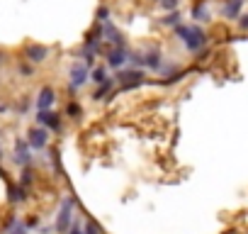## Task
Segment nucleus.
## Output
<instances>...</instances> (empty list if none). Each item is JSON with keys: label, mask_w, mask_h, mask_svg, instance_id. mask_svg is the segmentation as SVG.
Instances as JSON below:
<instances>
[{"label": "nucleus", "mask_w": 248, "mask_h": 234, "mask_svg": "<svg viewBox=\"0 0 248 234\" xmlns=\"http://www.w3.org/2000/svg\"><path fill=\"white\" fill-rule=\"evenodd\" d=\"M175 34L185 42V47H187L190 51H200V49L204 47V42H207V34H204L202 27H197V25H190V27L178 25V27H175Z\"/></svg>", "instance_id": "nucleus-1"}, {"label": "nucleus", "mask_w": 248, "mask_h": 234, "mask_svg": "<svg viewBox=\"0 0 248 234\" xmlns=\"http://www.w3.org/2000/svg\"><path fill=\"white\" fill-rule=\"evenodd\" d=\"M73 210H76V202H73V198H63L61 200V205H59V212H56V232L59 234H66L68 229H71V224H73Z\"/></svg>", "instance_id": "nucleus-2"}, {"label": "nucleus", "mask_w": 248, "mask_h": 234, "mask_svg": "<svg viewBox=\"0 0 248 234\" xmlns=\"http://www.w3.org/2000/svg\"><path fill=\"white\" fill-rule=\"evenodd\" d=\"M27 144H30V149H34V151H42V149H46V144H49V130H44V127H32L30 132H27Z\"/></svg>", "instance_id": "nucleus-3"}, {"label": "nucleus", "mask_w": 248, "mask_h": 234, "mask_svg": "<svg viewBox=\"0 0 248 234\" xmlns=\"http://www.w3.org/2000/svg\"><path fill=\"white\" fill-rule=\"evenodd\" d=\"M37 125L51 132H61V117L51 110H37Z\"/></svg>", "instance_id": "nucleus-4"}, {"label": "nucleus", "mask_w": 248, "mask_h": 234, "mask_svg": "<svg viewBox=\"0 0 248 234\" xmlns=\"http://www.w3.org/2000/svg\"><path fill=\"white\" fill-rule=\"evenodd\" d=\"M49 56V49L42 47V44H27L25 47V59L32 61V64H44Z\"/></svg>", "instance_id": "nucleus-5"}, {"label": "nucleus", "mask_w": 248, "mask_h": 234, "mask_svg": "<svg viewBox=\"0 0 248 234\" xmlns=\"http://www.w3.org/2000/svg\"><path fill=\"white\" fill-rule=\"evenodd\" d=\"M15 164L22 166V168L32 164V154H30V144H27V139H22V142L17 139V142H15Z\"/></svg>", "instance_id": "nucleus-6"}, {"label": "nucleus", "mask_w": 248, "mask_h": 234, "mask_svg": "<svg viewBox=\"0 0 248 234\" xmlns=\"http://www.w3.org/2000/svg\"><path fill=\"white\" fill-rule=\"evenodd\" d=\"M88 81V66L85 64H73L71 66V90L80 88Z\"/></svg>", "instance_id": "nucleus-7"}, {"label": "nucleus", "mask_w": 248, "mask_h": 234, "mask_svg": "<svg viewBox=\"0 0 248 234\" xmlns=\"http://www.w3.org/2000/svg\"><path fill=\"white\" fill-rule=\"evenodd\" d=\"M54 100H56V93H54V88L44 85V88L39 90V95H37V110H49V107L54 105Z\"/></svg>", "instance_id": "nucleus-8"}, {"label": "nucleus", "mask_w": 248, "mask_h": 234, "mask_svg": "<svg viewBox=\"0 0 248 234\" xmlns=\"http://www.w3.org/2000/svg\"><path fill=\"white\" fill-rule=\"evenodd\" d=\"M141 78H144L141 71H122V73L117 76V81H119L124 88H134V85H139Z\"/></svg>", "instance_id": "nucleus-9"}, {"label": "nucleus", "mask_w": 248, "mask_h": 234, "mask_svg": "<svg viewBox=\"0 0 248 234\" xmlns=\"http://www.w3.org/2000/svg\"><path fill=\"white\" fill-rule=\"evenodd\" d=\"M25 200H27V188L20 185V183L17 185L10 183V188H8V202L10 205H17V202H25Z\"/></svg>", "instance_id": "nucleus-10"}, {"label": "nucleus", "mask_w": 248, "mask_h": 234, "mask_svg": "<svg viewBox=\"0 0 248 234\" xmlns=\"http://www.w3.org/2000/svg\"><path fill=\"white\" fill-rule=\"evenodd\" d=\"M241 8H243V0H226V5H224V17H229V20L241 17Z\"/></svg>", "instance_id": "nucleus-11"}, {"label": "nucleus", "mask_w": 248, "mask_h": 234, "mask_svg": "<svg viewBox=\"0 0 248 234\" xmlns=\"http://www.w3.org/2000/svg\"><path fill=\"white\" fill-rule=\"evenodd\" d=\"M124 61H127V51L124 49H112L109 54H107V64L109 66H114V68H119V66H124Z\"/></svg>", "instance_id": "nucleus-12"}, {"label": "nucleus", "mask_w": 248, "mask_h": 234, "mask_svg": "<svg viewBox=\"0 0 248 234\" xmlns=\"http://www.w3.org/2000/svg\"><path fill=\"white\" fill-rule=\"evenodd\" d=\"M144 66L158 68V66H161V54H158V51H149V54L144 56Z\"/></svg>", "instance_id": "nucleus-13"}, {"label": "nucleus", "mask_w": 248, "mask_h": 234, "mask_svg": "<svg viewBox=\"0 0 248 234\" xmlns=\"http://www.w3.org/2000/svg\"><path fill=\"white\" fill-rule=\"evenodd\" d=\"M80 112H83V107H80L78 102H68V107H66V115L71 117V120H78V117H80Z\"/></svg>", "instance_id": "nucleus-14"}, {"label": "nucleus", "mask_w": 248, "mask_h": 234, "mask_svg": "<svg viewBox=\"0 0 248 234\" xmlns=\"http://www.w3.org/2000/svg\"><path fill=\"white\" fill-rule=\"evenodd\" d=\"M83 232H85V234H105V232H102V227H100L97 222H93V219H88V222H85Z\"/></svg>", "instance_id": "nucleus-15"}, {"label": "nucleus", "mask_w": 248, "mask_h": 234, "mask_svg": "<svg viewBox=\"0 0 248 234\" xmlns=\"http://www.w3.org/2000/svg\"><path fill=\"white\" fill-rule=\"evenodd\" d=\"M109 88H112V81H109V78H107V81H105V83H100V88H97V90H95V93H93V98H95V100H100V98H102V95H105V93H107V90H109Z\"/></svg>", "instance_id": "nucleus-16"}, {"label": "nucleus", "mask_w": 248, "mask_h": 234, "mask_svg": "<svg viewBox=\"0 0 248 234\" xmlns=\"http://www.w3.org/2000/svg\"><path fill=\"white\" fill-rule=\"evenodd\" d=\"M90 78H93L95 83H105V81H107V73H105V68H95V71L90 73Z\"/></svg>", "instance_id": "nucleus-17"}, {"label": "nucleus", "mask_w": 248, "mask_h": 234, "mask_svg": "<svg viewBox=\"0 0 248 234\" xmlns=\"http://www.w3.org/2000/svg\"><path fill=\"white\" fill-rule=\"evenodd\" d=\"M192 15H195V20H207V8L200 3L197 8H192Z\"/></svg>", "instance_id": "nucleus-18"}, {"label": "nucleus", "mask_w": 248, "mask_h": 234, "mask_svg": "<svg viewBox=\"0 0 248 234\" xmlns=\"http://www.w3.org/2000/svg\"><path fill=\"white\" fill-rule=\"evenodd\" d=\"M66 234H85V232H83V224H80V219H73V224H71V229H68Z\"/></svg>", "instance_id": "nucleus-19"}, {"label": "nucleus", "mask_w": 248, "mask_h": 234, "mask_svg": "<svg viewBox=\"0 0 248 234\" xmlns=\"http://www.w3.org/2000/svg\"><path fill=\"white\" fill-rule=\"evenodd\" d=\"M178 20H180V15L175 13V15H168L163 22H166V25H173V27H178Z\"/></svg>", "instance_id": "nucleus-20"}, {"label": "nucleus", "mask_w": 248, "mask_h": 234, "mask_svg": "<svg viewBox=\"0 0 248 234\" xmlns=\"http://www.w3.org/2000/svg\"><path fill=\"white\" fill-rule=\"evenodd\" d=\"M25 224H27V229H34V227H39V224H42V219H39V217H30Z\"/></svg>", "instance_id": "nucleus-21"}, {"label": "nucleus", "mask_w": 248, "mask_h": 234, "mask_svg": "<svg viewBox=\"0 0 248 234\" xmlns=\"http://www.w3.org/2000/svg\"><path fill=\"white\" fill-rule=\"evenodd\" d=\"M238 27H241V30H248V15H241V17H238Z\"/></svg>", "instance_id": "nucleus-22"}, {"label": "nucleus", "mask_w": 248, "mask_h": 234, "mask_svg": "<svg viewBox=\"0 0 248 234\" xmlns=\"http://www.w3.org/2000/svg\"><path fill=\"white\" fill-rule=\"evenodd\" d=\"M161 5H163V8H170V10H173V8L178 5V0H161Z\"/></svg>", "instance_id": "nucleus-23"}, {"label": "nucleus", "mask_w": 248, "mask_h": 234, "mask_svg": "<svg viewBox=\"0 0 248 234\" xmlns=\"http://www.w3.org/2000/svg\"><path fill=\"white\" fill-rule=\"evenodd\" d=\"M231 234H236V232H231Z\"/></svg>", "instance_id": "nucleus-24"}]
</instances>
